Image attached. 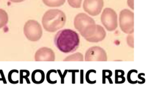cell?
<instances>
[{"instance_id": "cell-1", "label": "cell", "mask_w": 147, "mask_h": 85, "mask_svg": "<svg viewBox=\"0 0 147 85\" xmlns=\"http://www.w3.org/2000/svg\"><path fill=\"white\" fill-rule=\"evenodd\" d=\"M54 43L62 52L70 53L78 48L80 38L76 31L71 29H63L56 33L54 38Z\"/></svg>"}, {"instance_id": "cell-2", "label": "cell", "mask_w": 147, "mask_h": 85, "mask_svg": "<svg viewBox=\"0 0 147 85\" xmlns=\"http://www.w3.org/2000/svg\"><path fill=\"white\" fill-rule=\"evenodd\" d=\"M65 13L59 9H49L43 15L42 24L44 29L50 33H53L62 28L65 23Z\"/></svg>"}, {"instance_id": "cell-3", "label": "cell", "mask_w": 147, "mask_h": 85, "mask_svg": "<svg viewBox=\"0 0 147 85\" xmlns=\"http://www.w3.org/2000/svg\"><path fill=\"white\" fill-rule=\"evenodd\" d=\"M74 23L75 29L85 39L90 36L96 26L91 17L83 13H79L75 16Z\"/></svg>"}, {"instance_id": "cell-4", "label": "cell", "mask_w": 147, "mask_h": 85, "mask_svg": "<svg viewBox=\"0 0 147 85\" xmlns=\"http://www.w3.org/2000/svg\"><path fill=\"white\" fill-rule=\"evenodd\" d=\"M24 33L30 41L36 42L42 37V30L40 24L35 20H28L24 25Z\"/></svg>"}, {"instance_id": "cell-5", "label": "cell", "mask_w": 147, "mask_h": 85, "mask_svg": "<svg viewBox=\"0 0 147 85\" xmlns=\"http://www.w3.org/2000/svg\"><path fill=\"white\" fill-rule=\"evenodd\" d=\"M119 26L121 30L127 34L134 31V13L129 9H123L119 13Z\"/></svg>"}, {"instance_id": "cell-6", "label": "cell", "mask_w": 147, "mask_h": 85, "mask_svg": "<svg viewBox=\"0 0 147 85\" xmlns=\"http://www.w3.org/2000/svg\"><path fill=\"white\" fill-rule=\"evenodd\" d=\"M100 21L109 31L115 30L118 26L117 14L116 12L111 8H105L100 16Z\"/></svg>"}, {"instance_id": "cell-7", "label": "cell", "mask_w": 147, "mask_h": 85, "mask_svg": "<svg viewBox=\"0 0 147 85\" xmlns=\"http://www.w3.org/2000/svg\"><path fill=\"white\" fill-rule=\"evenodd\" d=\"M107 54L105 50L100 47H91L86 52L85 61H107Z\"/></svg>"}, {"instance_id": "cell-8", "label": "cell", "mask_w": 147, "mask_h": 85, "mask_svg": "<svg viewBox=\"0 0 147 85\" xmlns=\"http://www.w3.org/2000/svg\"><path fill=\"white\" fill-rule=\"evenodd\" d=\"M103 0H84V10L92 16L99 14L103 7Z\"/></svg>"}, {"instance_id": "cell-9", "label": "cell", "mask_w": 147, "mask_h": 85, "mask_svg": "<svg viewBox=\"0 0 147 85\" xmlns=\"http://www.w3.org/2000/svg\"><path fill=\"white\" fill-rule=\"evenodd\" d=\"M36 61H54L55 54L54 51L50 48L43 47L38 49L34 55Z\"/></svg>"}, {"instance_id": "cell-10", "label": "cell", "mask_w": 147, "mask_h": 85, "mask_svg": "<svg viewBox=\"0 0 147 85\" xmlns=\"http://www.w3.org/2000/svg\"><path fill=\"white\" fill-rule=\"evenodd\" d=\"M106 31L104 28L99 25H96V27L94 31L92 33V34L86 40L90 42L96 43L103 41L106 37Z\"/></svg>"}, {"instance_id": "cell-11", "label": "cell", "mask_w": 147, "mask_h": 85, "mask_svg": "<svg viewBox=\"0 0 147 85\" xmlns=\"http://www.w3.org/2000/svg\"><path fill=\"white\" fill-rule=\"evenodd\" d=\"M44 72L40 69L35 70L32 74V80L35 84H41L43 83L45 80Z\"/></svg>"}, {"instance_id": "cell-12", "label": "cell", "mask_w": 147, "mask_h": 85, "mask_svg": "<svg viewBox=\"0 0 147 85\" xmlns=\"http://www.w3.org/2000/svg\"><path fill=\"white\" fill-rule=\"evenodd\" d=\"M42 2L49 7H59L65 3V0H42Z\"/></svg>"}, {"instance_id": "cell-13", "label": "cell", "mask_w": 147, "mask_h": 85, "mask_svg": "<svg viewBox=\"0 0 147 85\" xmlns=\"http://www.w3.org/2000/svg\"><path fill=\"white\" fill-rule=\"evenodd\" d=\"M64 61H83V54L80 52H76L65 57Z\"/></svg>"}, {"instance_id": "cell-14", "label": "cell", "mask_w": 147, "mask_h": 85, "mask_svg": "<svg viewBox=\"0 0 147 85\" xmlns=\"http://www.w3.org/2000/svg\"><path fill=\"white\" fill-rule=\"evenodd\" d=\"M125 72L122 70H116L115 71V83L116 84H121L125 82L124 77Z\"/></svg>"}, {"instance_id": "cell-15", "label": "cell", "mask_w": 147, "mask_h": 85, "mask_svg": "<svg viewBox=\"0 0 147 85\" xmlns=\"http://www.w3.org/2000/svg\"><path fill=\"white\" fill-rule=\"evenodd\" d=\"M9 17L7 12L3 9H0V29L4 27L8 22Z\"/></svg>"}, {"instance_id": "cell-16", "label": "cell", "mask_w": 147, "mask_h": 85, "mask_svg": "<svg viewBox=\"0 0 147 85\" xmlns=\"http://www.w3.org/2000/svg\"><path fill=\"white\" fill-rule=\"evenodd\" d=\"M30 75V72L26 70H21L20 71V83L21 84L23 83V79H25L28 84H30V81L28 77Z\"/></svg>"}, {"instance_id": "cell-17", "label": "cell", "mask_w": 147, "mask_h": 85, "mask_svg": "<svg viewBox=\"0 0 147 85\" xmlns=\"http://www.w3.org/2000/svg\"><path fill=\"white\" fill-rule=\"evenodd\" d=\"M112 76V71L109 70H103L102 71V79L103 82L105 79H108L110 83L112 84L113 82L110 78V77Z\"/></svg>"}, {"instance_id": "cell-18", "label": "cell", "mask_w": 147, "mask_h": 85, "mask_svg": "<svg viewBox=\"0 0 147 85\" xmlns=\"http://www.w3.org/2000/svg\"><path fill=\"white\" fill-rule=\"evenodd\" d=\"M69 5L74 8H79L81 7L82 0H67Z\"/></svg>"}, {"instance_id": "cell-19", "label": "cell", "mask_w": 147, "mask_h": 85, "mask_svg": "<svg viewBox=\"0 0 147 85\" xmlns=\"http://www.w3.org/2000/svg\"><path fill=\"white\" fill-rule=\"evenodd\" d=\"M126 41L127 44L131 48L134 47V41H133V35L132 34H129L127 36Z\"/></svg>"}, {"instance_id": "cell-20", "label": "cell", "mask_w": 147, "mask_h": 85, "mask_svg": "<svg viewBox=\"0 0 147 85\" xmlns=\"http://www.w3.org/2000/svg\"><path fill=\"white\" fill-rule=\"evenodd\" d=\"M15 70H12L10 71L9 72V74H8V80H9V82L11 83H12V84H17V83H18V81H17V80H13V79H12L11 75H12L13 73L14 72Z\"/></svg>"}, {"instance_id": "cell-21", "label": "cell", "mask_w": 147, "mask_h": 85, "mask_svg": "<svg viewBox=\"0 0 147 85\" xmlns=\"http://www.w3.org/2000/svg\"><path fill=\"white\" fill-rule=\"evenodd\" d=\"M94 70H88L87 73H86V80L87 82L90 83V84H94L96 82V80H94V81H91L90 79V78H89V75H90V74Z\"/></svg>"}, {"instance_id": "cell-22", "label": "cell", "mask_w": 147, "mask_h": 85, "mask_svg": "<svg viewBox=\"0 0 147 85\" xmlns=\"http://www.w3.org/2000/svg\"><path fill=\"white\" fill-rule=\"evenodd\" d=\"M0 81H2L4 84L6 83V79L5 78V75L3 74V72L2 70H0Z\"/></svg>"}, {"instance_id": "cell-23", "label": "cell", "mask_w": 147, "mask_h": 85, "mask_svg": "<svg viewBox=\"0 0 147 85\" xmlns=\"http://www.w3.org/2000/svg\"><path fill=\"white\" fill-rule=\"evenodd\" d=\"M127 5L131 9H134V4H133V0H127Z\"/></svg>"}, {"instance_id": "cell-24", "label": "cell", "mask_w": 147, "mask_h": 85, "mask_svg": "<svg viewBox=\"0 0 147 85\" xmlns=\"http://www.w3.org/2000/svg\"><path fill=\"white\" fill-rule=\"evenodd\" d=\"M12 2H14V3H18V2H21L24 1L25 0H9Z\"/></svg>"}]
</instances>
